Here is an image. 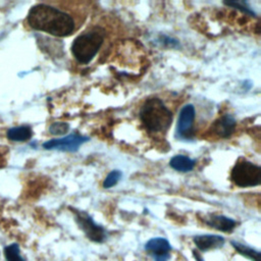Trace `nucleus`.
I'll return each mask as SVG.
<instances>
[{
  "mask_svg": "<svg viewBox=\"0 0 261 261\" xmlns=\"http://www.w3.org/2000/svg\"><path fill=\"white\" fill-rule=\"evenodd\" d=\"M27 21L32 29L55 37H68L75 31V20L70 13L45 3L33 6Z\"/></svg>",
  "mask_w": 261,
  "mask_h": 261,
  "instance_id": "f257e3e1",
  "label": "nucleus"
},
{
  "mask_svg": "<svg viewBox=\"0 0 261 261\" xmlns=\"http://www.w3.org/2000/svg\"><path fill=\"white\" fill-rule=\"evenodd\" d=\"M140 119L147 130L159 135L165 133L172 121V112L158 97L147 99L139 113Z\"/></svg>",
  "mask_w": 261,
  "mask_h": 261,
  "instance_id": "f03ea898",
  "label": "nucleus"
},
{
  "mask_svg": "<svg viewBox=\"0 0 261 261\" xmlns=\"http://www.w3.org/2000/svg\"><path fill=\"white\" fill-rule=\"evenodd\" d=\"M104 39L105 31L100 27L80 34L73 40L70 48L74 59L82 64L91 62L102 47Z\"/></svg>",
  "mask_w": 261,
  "mask_h": 261,
  "instance_id": "7ed1b4c3",
  "label": "nucleus"
},
{
  "mask_svg": "<svg viewBox=\"0 0 261 261\" xmlns=\"http://www.w3.org/2000/svg\"><path fill=\"white\" fill-rule=\"evenodd\" d=\"M230 179L240 188L256 187L261 181V168L245 158H239L231 169Z\"/></svg>",
  "mask_w": 261,
  "mask_h": 261,
  "instance_id": "20e7f679",
  "label": "nucleus"
},
{
  "mask_svg": "<svg viewBox=\"0 0 261 261\" xmlns=\"http://www.w3.org/2000/svg\"><path fill=\"white\" fill-rule=\"evenodd\" d=\"M195 118H196L195 106L193 104H186L180 109L177 122H176L175 138L177 140L190 141L194 138Z\"/></svg>",
  "mask_w": 261,
  "mask_h": 261,
  "instance_id": "39448f33",
  "label": "nucleus"
},
{
  "mask_svg": "<svg viewBox=\"0 0 261 261\" xmlns=\"http://www.w3.org/2000/svg\"><path fill=\"white\" fill-rule=\"evenodd\" d=\"M72 211H74L75 221L77 225L85 232L88 239L96 243H101L105 240L106 238L105 229L102 226L98 225L87 212L77 211L75 209H73Z\"/></svg>",
  "mask_w": 261,
  "mask_h": 261,
  "instance_id": "423d86ee",
  "label": "nucleus"
},
{
  "mask_svg": "<svg viewBox=\"0 0 261 261\" xmlns=\"http://www.w3.org/2000/svg\"><path fill=\"white\" fill-rule=\"evenodd\" d=\"M90 139L79 134H71L60 139H52L43 144L46 150H58L62 152H76L80 147Z\"/></svg>",
  "mask_w": 261,
  "mask_h": 261,
  "instance_id": "0eeeda50",
  "label": "nucleus"
},
{
  "mask_svg": "<svg viewBox=\"0 0 261 261\" xmlns=\"http://www.w3.org/2000/svg\"><path fill=\"white\" fill-rule=\"evenodd\" d=\"M237 121L231 114H223L219 116L211 125L210 132L217 138L226 139L230 137L236 129Z\"/></svg>",
  "mask_w": 261,
  "mask_h": 261,
  "instance_id": "6e6552de",
  "label": "nucleus"
},
{
  "mask_svg": "<svg viewBox=\"0 0 261 261\" xmlns=\"http://www.w3.org/2000/svg\"><path fill=\"white\" fill-rule=\"evenodd\" d=\"M193 241L196 245V247L202 251H208L211 249H217L223 246L225 240L223 237L217 236V234H200L195 236L193 238Z\"/></svg>",
  "mask_w": 261,
  "mask_h": 261,
  "instance_id": "1a4fd4ad",
  "label": "nucleus"
},
{
  "mask_svg": "<svg viewBox=\"0 0 261 261\" xmlns=\"http://www.w3.org/2000/svg\"><path fill=\"white\" fill-rule=\"evenodd\" d=\"M204 222L212 228L223 232H230L237 225V221L232 218L226 217L224 215H210L204 219Z\"/></svg>",
  "mask_w": 261,
  "mask_h": 261,
  "instance_id": "9d476101",
  "label": "nucleus"
},
{
  "mask_svg": "<svg viewBox=\"0 0 261 261\" xmlns=\"http://www.w3.org/2000/svg\"><path fill=\"white\" fill-rule=\"evenodd\" d=\"M145 250L153 255L154 258H156L161 256H168L171 250V246L166 239L153 238L146 243Z\"/></svg>",
  "mask_w": 261,
  "mask_h": 261,
  "instance_id": "9b49d317",
  "label": "nucleus"
},
{
  "mask_svg": "<svg viewBox=\"0 0 261 261\" xmlns=\"http://www.w3.org/2000/svg\"><path fill=\"white\" fill-rule=\"evenodd\" d=\"M195 160L191 159L188 156L185 155H175L173 156L170 161H169V165L171 168H173L176 171H180V172H189L191 171L194 166H195Z\"/></svg>",
  "mask_w": 261,
  "mask_h": 261,
  "instance_id": "f8f14e48",
  "label": "nucleus"
},
{
  "mask_svg": "<svg viewBox=\"0 0 261 261\" xmlns=\"http://www.w3.org/2000/svg\"><path fill=\"white\" fill-rule=\"evenodd\" d=\"M7 138L14 142H25L33 136V130L29 125H20L11 127L7 130Z\"/></svg>",
  "mask_w": 261,
  "mask_h": 261,
  "instance_id": "ddd939ff",
  "label": "nucleus"
},
{
  "mask_svg": "<svg viewBox=\"0 0 261 261\" xmlns=\"http://www.w3.org/2000/svg\"><path fill=\"white\" fill-rule=\"evenodd\" d=\"M231 245L240 254L250 258L253 261H260V252L259 251H256L255 249L248 247L244 244H241L239 242H236V241H231Z\"/></svg>",
  "mask_w": 261,
  "mask_h": 261,
  "instance_id": "4468645a",
  "label": "nucleus"
},
{
  "mask_svg": "<svg viewBox=\"0 0 261 261\" xmlns=\"http://www.w3.org/2000/svg\"><path fill=\"white\" fill-rule=\"evenodd\" d=\"M3 252L6 261H24L20 255V249L17 244H10L4 247Z\"/></svg>",
  "mask_w": 261,
  "mask_h": 261,
  "instance_id": "2eb2a0df",
  "label": "nucleus"
},
{
  "mask_svg": "<svg viewBox=\"0 0 261 261\" xmlns=\"http://www.w3.org/2000/svg\"><path fill=\"white\" fill-rule=\"evenodd\" d=\"M224 4L226 6L238 9V10L242 11L243 13L248 14L250 16H254V17L256 16V13L253 11V9H251V7L245 1H228V2H224Z\"/></svg>",
  "mask_w": 261,
  "mask_h": 261,
  "instance_id": "dca6fc26",
  "label": "nucleus"
},
{
  "mask_svg": "<svg viewBox=\"0 0 261 261\" xmlns=\"http://www.w3.org/2000/svg\"><path fill=\"white\" fill-rule=\"evenodd\" d=\"M68 129H69V124L64 121H56L49 126V133L54 136L64 135L68 132Z\"/></svg>",
  "mask_w": 261,
  "mask_h": 261,
  "instance_id": "f3484780",
  "label": "nucleus"
},
{
  "mask_svg": "<svg viewBox=\"0 0 261 261\" xmlns=\"http://www.w3.org/2000/svg\"><path fill=\"white\" fill-rule=\"evenodd\" d=\"M121 176H122V173L119 170H112V171H110L107 174V176L105 177L104 181H103V188H105V189L112 188L113 186H115L119 181Z\"/></svg>",
  "mask_w": 261,
  "mask_h": 261,
  "instance_id": "a211bd4d",
  "label": "nucleus"
},
{
  "mask_svg": "<svg viewBox=\"0 0 261 261\" xmlns=\"http://www.w3.org/2000/svg\"><path fill=\"white\" fill-rule=\"evenodd\" d=\"M160 42H162L164 45L166 46H169L171 48H176L179 46V43L177 40L173 39V38H170L168 36H161L160 37Z\"/></svg>",
  "mask_w": 261,
  "mask_h": 261,
  "instance_id": "6ab92c4d",
  "label": "nucleus"
}]
</instances>
